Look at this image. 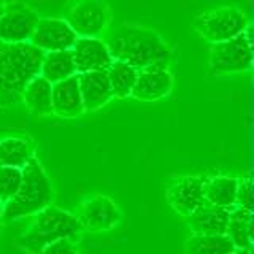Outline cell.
<instances>
[{
  "label": "cell",
  "mask_w": 254,
  "mask_h": 254,
  "mask_svg": "<svg viewBox=\"0 0 254 254\" xmlns=\"http://www.w3.org/2000/svg\"><path fill=\"white\" fill-rule=\"evenodd\" d=\"M76 40L78 35L71 30L65 19L40 18L34 32H32L29 43L42 50L43 53H53L71 50Z\"/></svg>",
  "instance_id": "cell-9"
},
{
  "label": "cell",
  "mask_w": 254,
  "mask_h": 254,
  "mask_svg": "<svg viewBox=\"0 0 254 254\" xmlns=\"http://www.w3.org/2000/svg\"><path fill=\"white\" fill-rule=\"evenodd\" d=\"M73 75H76V68H75L71 50L53 51L43 54L42 65H40V76L48 79L51 84L62 81V79H67Z\"/></svg>",
  "instance_id": "cell-18"
},
{
  "label": "cell",
  "mask_w": 254,
  "mask_h": 254,
  "mask_svg": "<svg viewBox=\"0 0 254 254\" xmlns=\"http://www.w3.org/2000/svg\"><path fill=\"white\" fill-rule=\"evenodd\" d=\"M81 232L83 227L75 214L50 205L35 213L34 222L18 240V245L30 254H38L45 246L58 240L75 242Z\"/></svg>",
  "instance_id": "cell-4"
},
{
  "label": "cell",
  "mask_w": 254,
  "mask_h": 254,
  "mask_svg": "<svg viewBox=\"0 0 254 254\" xmlns=\"http://www.w3.org/2000/svg\"><path fill=\"white\" fill-rule=\"evenodd\" d=\"M78 221L83 230L89 232H107L116 227L123 219L121 210L107 195H95L86 200L78 213Z\"/></svg>",
  "instance_id": "cell-10"
},
{
  "label": "cell",
  "mask_w": 254,
  "mask_h": 254,
  "mask_svg": "<svg viewBox=\"0 0 254 254\" xmlns=\"http://www.w3.org/2000/svg\"><path fill=\"white\" fill-rule=\"evenodd\" d=\"M76 73L94 70H107L111 59L107 43L99 37H78L76 43L71 48Z\"/></svg>",
  "instance_id": "cell-13"
},
{
  "label": "cell",
  "mask_w": 254,
  "mask_h": 254,
  "mask_svg": "<svg viewBox=\"0 0 254 254\" xmlns=\"http://www.w3.org/2000/svg\"><path fill=\"white\" fill-rule=\"evenodd\" d=\"M5 2H3V0H0V16H2L3 14V11H5Z\"/></svg>",
  "instance_id": "cell-28"
},
{
  "label": "cell",
  "mask_w": 254,
  "mask_h": 254,
  "mask_svg": "<svg viewBox=\"0 0 254 254\" xmlns=\"http://www.w3.org/2000/svg\"><path fill=\"white\" fill-rule=\"evenodd\" d=\"M230 210L203 203L192 214H189V227L194 235H226Z\"/></svg>",
  "instance_id": "cell-16"
},
{
  "label": "cell",
  "mask_w": 254,
  "mask_h": 254,
  "mask_svg": "<svg viewBox=\"0 0 254 254\" xmlns=\"http://www.w3.org/2000/svg\"><path fill=\"white\" fill-rule=\"evenodd\" d=\"M113 61L124 62L135 70L148 67H167L172 50L156 30L123 24L103 40Z\"/></svg>",
  "instance_id": "cell-1"
},
{
  "label": "cell",
  "mask_w": 254,
  "mask_h": 254,
  "mask_svg": "<svg viewBox=\"0 0 254 254\" xmlns=\"http://www.w3.org/2000/svg\"><path fill=\"white\" fill-rule=\"evenodd\" d=\"M64 19L78 37H99L108 26L110 11L103 0H79Z\"/></svg>",
  "instance_id": "cell-7"
},
{
  "label": "cell",
  "mask_w": 254,
  "mask_h": 254,
  "mask_svg": "<svg viewBox=\"0 0 254 254\" xmlns=\"http://www.w3.org/2000/svg\"><path fill=\"white\" fill-rule=\"evenodd\" d=\"M192 26L203 40L214 45L240 35L250 26V21L240 8L219 6L198 14Z\"/></svg>",
  "instance_id": "cell-5"
},
{
  "label": "cell",
  "mask_w": 254,
  "mask_h": 254,
  "mask_svg": "<svg viewBox=\"0 0 254 254\" xmlns=\"http://www.w3.org/2000/svg\"><path fill=\"white\" fill-rule=\"evenodd\" d=\"M235 250H251L253 248V211H246L234 206L230 210L229 226L226 234Z\"/></svg>",
  "instance_id": "cell-20"
},
{
  "label": "cell",
  "mask_w": 254,
  "mask_h": 254,
  "mask_svg": "<svg viewBox=\"0 0 254 254\" xmlns=\"http://www.w3.org/2000/svg\"><path fill=\"white\" fill-rule=\"evenodd\" d=\"M53 115L61 118H78L84 113L78 76L73 75L53 84L51 89Z\"/></svg>",
  "instance_id": "cell-15"
},
{
  "label": "cell",
  "mask_w": 254,
  "mask_h": 254,
  "mask_svg": "<svg viewBox=\"0 0 254 254\" xmlns=\"http://www.w3.org/2000/svg\"><path fill=\"white\" fill-rule=\"evenodd\" d=\"M205 178L185 177L173 183L167 190V198L172 208L181 216H189L205 203Z\"/></svg>",
  "instance_id": "cell-11"
},
{
  "label": "cell",
  "mask_w": 254,
  "mask_h": 254,
  "mask_svg": "<svg viewBox=\"0 0 254 254\" xmlns=\"http://www.w3.org/2000/svg\"><path fill=\"white\" fill-rule=\"evenodd\" d=\"M38 254H78V251L71 240H58L45 246Z\"/></svg>",
  "instance_id": "cell-26"
},
{
  "label": "cell",
  "mask_w": 254,
  "mask_h": 254,
  "mask_svg": "<svg viewBox=\"0 0 254 254\" xmlns=\"http://www.w3.org/2000/svg\"><path fill=\"white\" fill-rule=\"evenodd\" d=\"M43 54L29 42H0V107H14L22 102L26 86L40 75Z\"/></svg>",
  "instance_id": "cell-2"
},
{
  "label": "cell",
  "mask_w": 254,
  "mask_h": 254,
  "mask_svg": "<svg viewBox=\"0 0 254 254\" xmlns=\"http://www.w3.org/2000/svg\"><path fill=\"white\" fill-rule=\"evenodd\" d=\"M40 16L30 6L21 2L6 3L0 16V42L26 43L30 40Z\"/></svg>",
  "instance_id": "cell-8"
},
{
  "label": "cell",
  "mask_w": 254,
  "mask_h": 254,
  "mask_svg": "<svg viewBox=\"0 0 254 254\" xmlns=\"http://www.w3.org/2000/svg\"><path fill=\"white\" fill-rule=\"evenodd\" d=\"M84 111H95L113 99L107 70H94L76 73Z\"/></svg>",
  "instance_id": "cell-14"
},
{
  "label": "cell",
  "mask_w": 254,
  "mask_h": 254,
  "mask_svg": "<svg viewBox=\"0 0 254 254\" xmlns=\"http://www.w3.org/2000/svg\"><path fill=\"white\" fill-rule=\"evenodd\" d=\"M210 70L216 75L243 73L253 67V37L251 27L227 42L214 43L210 50Z\"/></svg>",
  "instance_id": "cell-6"
},
{
  "label": "cell",
  "mask_w": 254,
  "mask_h": 254,
  "mask_svg": "<svg viewBox=\"0 0 254 254\" xmlns=\"http://www.w3.org/2000/svg\"><path fill=\"white\" fill-rule=\"evenodd\" d=\"M51 89L53 84L43 76L37 75L30 79L26 89L22 92V103L35 116H50L53 115L51 105Z\"/></svg>",
  "instance_id": "cell-17"
},
{
  "label": "cell",
  "mask_w": 254,
  "mask_h": 254,
  "mask_svg": "<svg viewBox=\"0 0 254 254\" xmlns=\"http://www.w3.org/2000/svg\"><path fill=\"white\" fill-rule=\"evenodd\" d=\"M21 180H22L21 169L0 165V202L6 203L18 192Z\"/></svg>",
  "instance_id": "cell-24"
},
{
  "label": "cell",
  "mask_w": 254,
  "mask_h": 254,
  "mask_svg": "<svg viewBox=\"0 0 254 254\" xmlns=\"http://www.w3.org/2000/svg\"><path fill=\"white\" fill-rule=\"evenodd\" d=\"M34 157V145L22 137H6L0 140V165L22 169Z\"/></svg>",
  "instance_id": "cell-21"
},
{
  "label": "cell",
  "mask_w": 254,
  "mask_h": 254,
  "mask_svg": "<svg viewBox=\"0 0 254 254\" xmlns=\"http://www.w3.org/2000/svg\"><path fill=\"white\" fill-rule=\"evenodd\" d=\"M22 180L18 192L3 203L2 222H11L16 219L32 216L53 203L54 189L51 180L45 173L42 164L34 156L21 169Z\"/></svg>",
  "instance_id": "cell-3"
},
{
  "label": "cell",
  "mask_w": 254,
  "mask_h": 254,
  "mask_svg": "<svg viewBox=\"0 0 254 254\" xmlns=\"http://www.w3.org/2000/svg\"><path fill=\"white\" fill-rule=\"evenodd\" d=\"M234 250L227 235H194L185 245L186 254H230Z\"/></svg>",
  "instance_id": "cell-23"
},
{
  "label": "cell",
  "mask_w": 254,
  "mask_h": 254,
  "mask_svg": "<svg viewBox=\"0 0 254 254\" xmlns=\"http://www.w3.org/2000/svg\"><path fill=\"white\" fill-rule=\"evenodd\" d=\"M107 75H108V81L111 86L113 97L126 99V97H129L132 92V87L135 84V79H137L138 70H135L133 67L127 65L124 62L113 61L111 65L107 68Z\"/></svg>",
  "instance_id": "cell-22"
},
{
  "label": "cell",
  "mask_w": 254,
  "mask_h": 254,
  "mask_svg": "<svg viewBox=\"0 0 254 254\" xmlns=\"http://www.w3.org/2000/svg\"><path fill=\"white\" fill-rule=\"evenodd\" d=\"M238 180L232 177H214L205 181L203 195L205 202L221 206V208L232 210L237 200Z\"/></svg>",
  "instance_id": "cell-19"
},
{
  "label": "cell",
  "mask_w": 254,
  "mask_h": 254,
  "mask_svg": "<svg viewBox=\"0 0 254 254\" xmlns=\"http://www.w3.org/2000/svg\"><path fill=\"white\" fill-rule=\"evenodd\" d=\"M230 254H251V250H234Z\"/></svg>",
  "instance_id": "cell-27"
},
{
  "label": "cell",
  "mask_w": 254,
  "mask_h": 254,
  "mask_svg": "<svg viewBox=\"0 0 254 254\" xmlns=\"http://www.w3.org/2000/svg\"><path fill=\"white\" fill-rule=\"evenodd\" d=\"M235 206L246 211H253V181L250 177H246L245 180H238Z\"/></svg>",
  "instance_id": "cell-25"
},
{
  "label": "cell",
  "mask_w": 254,
  "mask_h": 254,
  "mask_svg": "<svg viewBox=\"0 0 254 254\" xmlns=\"http://www.w3.org/2000/svg\"><path fill=\"white\" fill-rule=\"evenodd\" d=\"M2 213H3V203L0 202V222H2Z\"/></svg>",
  "instance_id": "cell-29"
},
{
  "label": "cell",
  "mask_w": 254,
  "mask_h": 254,
  "mask_svg": "<svg viewBox=\"0 0 254 254\" xmlns=\"http://www.w3.org/2000/svg\"><path fill=\"white\" fill-rule=\"evenodd\" d=\"M173 76L167 67H148L138 70L130 95L137 100L154 102L167 97L172 92Z\"/></svg>",
  "instance_id": "cell-12"
}]
</instances>
